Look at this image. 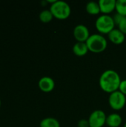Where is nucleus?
Listing matches in <instances>:
<instances>
[{"label":"nucleus","instance_id":"nucleus-1","mask_svg":"<svg viewBox=\"0 0 126 127\" xmlns=\"http://www.w3.org/2000/svg\"><path fill=\"white\" fill-rule=\"evenodd\" d=\"M121 81L120 76L116 71L108 69L100 75L99 84L102 91L111 94L119 89Z\"/></svg>","mask_w":126,"mask_h":127},{"label":"nucleus","instance_id":"nucleus-2","mask_svg":"<svg viewBox=\"0 0 126 127\" xmlns=\"http://www.w3.org/2000/svg\"><path fill=\"white\" fill-rule=\"evenodd\" d=\"M88 50L93 53H101L104 51L108 46L106 38L100 33L91 34L86 41Z\"/></svg>","mask_w":126,"mask_h":127},{"label":"nucleus","instance_id":"nucleus-3","mask_svg":"<svg viewBox=\"0 0 126 127\" xmlns=\"http://www.w3.org/2000/svg\"><path fill=\"white\" fill-rule=\"evenodd\" d=\"M50 10L54 18L60 20L68 19L71 13V8L69 4L62 0H56L50 4Z\"/></svg>","mask_w":126,"mask_h":127},{"label":"nucleus","instance_id":"nucleus-4","mask_svg":"<svg viewBox=\"0 0 126 127\" xmlns=\"http://www.w3.org/2000/svg\"><path fill=\"white\" fill-rule=\"evenodd\" d=\"M95 26L100 34H108L114 29L115 22L111 16L102 14L96 19Z\"/></svg>","mask_w":126,"mask_h":127},{"label":"nucleus","instance_id":"nucleus-5","mask_svg":"<svg viewBox=\"0 0 126 127\" xmlns=\"http://www.w3.org/2000/svg\"><path fill=\"white\" fill-rule=\"evenodd\" d=\"M108 103L114 110L119 111L123 109L126 103V96L119 90L112 92L108 97Z\"/></svg>","mask_w":126,"mask_h":127},{"label":"nucleus","instance_id":"nucleus-6","mask_svg":"<svg viewBox=\"0 0 126 127\" xmlns=\"http://www.w3.org/2000/svg\"><path fill=\"white\" fill-rule=\"evenodd\" d=\"M107 116L105 113L100 109L92 112L88 118L90 127H102L106 124Z\"/></svg>","mask_w":126,"mask_h":127},{"label":"nucleus","instance_id":"nucleus-7","mask_svg":"<svg viewBox=\"0 0 126 127\" xmlns=\"http://www.w3.org/2000/svg\"><path fill=\"white\" fill-rule=\"evenodd\" d=\"M73 33L76 40L77 42H86V41L91 36L89 30L87 28V26L82 24H79L76 26H75Z\"/></svg>","mask_w":126,"mask_h":127},{"label":"nucleus","instance_id":"nucleus-8","mask_svg":"<svg viewBox=\"0 0 126 127\" xmlns=\"http://www.w3.org/2000/svg\"><path fill=\"white\" fill-rule=\"evenodd\" d=\"M39 88L43 92H50L55 88V81L50 77H42L38 83Z\"/></svg>","mask_w":126,"mask_h":127},{"label":"nucleus","instance_id":"nucleus-9","mask_svg":"<svg viewBox=\"0 0 126 127\" xmlns=\"http://www.w3.org/2000/svg\"><path fill=\"white\" fill-rule=\"evenodd\" d=\"M108 39L114 44L120 45L125 42L126 35L118 28H114L108 34Z\"/></svg>","mask_w":126,"mask_h":127},{"label":"nucleus","instance_id":"nucleus-10","mask_svg":"<svg viewBox=\"0 0 126 127\" xmlns=\"http://www.w3.org/2000/svg\"><path fill=\"white\" fill-rule=\"evenodd\" d=\"M98 2L102 14L109 15L116 8V0H100Z\"/></svg>","mask_w":126,"mask_h":127},{"label":"nucleus","instance_id":"nucleus-11","mask_svg":"<svg viewBox=\"0 0 126 127\" xmlns=\"http://www.w3.org/2000/svg\"><path fill=\"white\" fill-rule=\"evenodd\" d=\"M123 123V118L121 115L117 113H111L107 116L106 125L109 127H120Z\"/></svg>","mask_w":126,"mask_h":127},{"label":"nucleus","instance_id":"nucleus-12","mask_svg":"<svg viewBox=\"0 0 126 127\" xmlns=\"http://www.w3.org/2000/svg\"><path fill=\"white\" fill-rule=\"evenodd\" d=\"M72 49H73L74 54L78 57L85 56L88 53V51H89L86 42H76L74 45Z\"/></svg>","mask_w":126,"mask_h":127},{"label":"nucleus","instance_id":"nucleus-13","mask_svg":"<svg viewBox=\"0 0 126 127\" xmlns=\"http://www.w3.org/2000/svg\"><path fill=\"white\" fill-rule=\"evenodd\" d=\"M86 11L88 13L91 15H97L100 13V7L99 2L94 1H88L86 4Z\"/></svg>","mask_w":126,"mask_h":127},{"label":"nucleus","instance_id":"nucleus-14","mask_svg":"<svg viewBox=\"0 0 126 127\" xmlns=\"http://www.w3.org/2000/svg\"><path fill=\"white\" fill-rule=\"evenodd\" d=\"M40 127H60L59 121L54 118H45L39 124Z\"/></svg>","mask_w":126,"mask_h":127},{"label":"nucleus","instance_id":"nucleus-15","mask_svg":"<svg viewBox=\"0 0 126 127\" xmlns=\"http://www.w3.org/2000/svg\"><path fill=\"white\" fill-rule=\"evenodd\" d=\"M117 13L123 16H126V0H116Z\"/></svg>","mask_w":126,"mask_h":127},{"label":"nucleus","instance_id":"nucleus-16","mask_svg":"<svg viewBox=\"0 0 126 127\" xmlns=\"http://www.w3.org/2000/svg\"><path fill=\"white\" fill-rule=\"evenodd\" d=\"M39 17L41 22L44 23H48V22H50L53 19V16L49 9V10H43L42 11H41Z\"/></svg>","mask_w":126,"mask_h":127},{"label":"nucleus","instance_id":"nucleus-17","mask_svg":"<svg viewBox=\"0 0 126 127\" xmlns=\"http://www.w3.org/2000/svg\"><path fill=\"white\" fill-rule=\"evenodd\" d=\"M118 29L122 31L125 35L126 34V16H123L120 22L117 24Z\"/></svg>","mask_w":126,"mask_h":127},{"label":"nucleus","instance_id":"nucleus-18","mask_svg":"<svg viewBox=\"0 0 126 127\" xmlns=\"http://www.w3.org/2000/svg\"><path fill=\"white\" fill-rule=\"evenodd\" d=\"M118 90L126 96V80H123L121 81Z\"/></svg>","mask_w":126,"mask_h":127},{"label":"nucleus","instance_id":"nucleus-19","mask_svg":"<svg viewBox=\"0 0 126 127\" xmlns=\"http://www.w3.org/2000/svg\"><path fill=\"white\" fill-rule=\"evenodd\" d=\"M77 125H78V127H90L88 120H85V119H82L79 121Z\"/></svg>","mask_w":126,"mask_h":127},{"label":"nucleus","instance_id":"nucleus-20","mask_svg":"<svg viewBox=\"0 0 126 127\" xmlns=\"http://www.w3.org/2000/svg\"><path fill=\"white\" fill-rule=\"evenodd\" d=\"M123 17V16H121V15H120L119 13H117L114 15V16L113 17V18H114V22H115V25H117V24L120 22V20L122 19Z\"/></svg>","mask_w":126,"mask_h":127},{"label":"nucleus","instance_id":"nucleus-21","mask_svg":"<svg viewBox=\"0 0 126 127\" xmlns=\"http://www.w3.org/2000/svg\"><path fill=\"white\" fill-rule=\"evenodd\" d=\"M126 127V123L125 124V125H124V127Z\"/></svg>","mask_w":126,"mask_h":127},{"label":"nucleus","instance_id":"nucleus-22","mask_svg":"<svg viewBox=\"0 0 126 127\" xmlns=\"http://www.w3.org/2000/svg\"><path fill=\"white\" fill-rule=\"evenodd\" d=\"M0 107H1V100H0Z\"/></svg>","mask_w":126,"mask_h":127}]
</instances>
